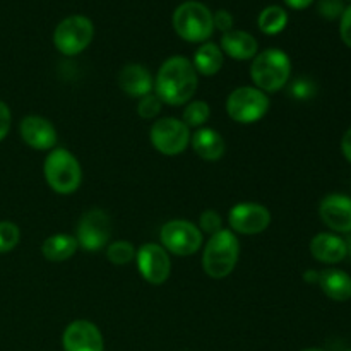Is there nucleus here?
Segmentation results:
<instances>
[{
	"instance_id": "nucleus-12",
	"label": "nucleus",
	"mask_w": 351,
	"mask_h": 351,
	"mask_svg": "<svg viewBox=\"0 0 351 351\" xmlns=\"http://www.w3.org/2000/svg\"><path fill=\"white\" fill-rule=\"evenodd\" d=\"M228 223L233 233L259 235L271 225V211L257 202H239L228 211Z\"/></svg>"
},
{
	"instance_id": "nucleus-26",
	"label": "nucleus",
	"mask_w": 351,
	"mask_h": 351,
	"mask_svg": "<svg viewBox=\"0 0 351 351\" xmlns=\"http://www.w3.org/2000/svg\"><path fill=\"white\" fill-rule=\"evenodd\" d=\"M21 240V230L12 221H0V254H7L17 247Z\"/></svg>"
},
{
	"instance_id": "nucleus-16",
	"label": "nucleus",
	"mask_w": 351,
	"mask_h": 351,
	"mask_svg": "<svg viewBox=\"0 0 351 351\" xmlns=\"http://www.w3.org/2000/svg\"><path fill=\"white\" fill-rule=\"evenodd\" d=\"M119 86L125 95L132 98H143L154 88V79L144 65L127 64L119 72Z\"/></svg>"
},
{
	"instance_id": "nucleus-37",
	"label": "nucleus",
	"mask_w": 351,
	"mask_h": 351,
	"mask_svg": "<svg viewBox=\"0 0 351 351\" xmlns=\"http://www.w3.org/2000/svg\"><path fill=\"white\" fill-rule=\"evenodd\" d=\"M345 242H346V249H348V254L351 256V237L348 240H345Z\"/></svg>"
},
{
	"instance_id": "nucleus-33",
	"label": "nucleus",
	"mask_w": 351,
	"mask_h": 351,
	"mask_svg": "<svg viewBox=\"0 0 351 351\" xmlns=\"http://www.w3.org/2000/svg\"><path fill=\"white\" fill-rule=\"evenodd\" d=\"M10 125H12V113L7 103L0 101V143L7 137L9 134Z\"/></svg>"
},
{
	"instance_id": "nucleus-9",
	"label": "nucleus",
	"mask_w": 351,
	"mask_h": 351,
	"mask_svg": "<svg viewBox=\"0 0 351 351\" xmlns=\"http://www.w3.org/2000/svg\"><path fill=\"white\" fill-rule=\"evenodd\" d=\"M191 129L175 117L156 120L149 130V139L154 149L165 156H178L191 144Z\"/></svg>"
},
{
	"instance_id": "nucleus-29",
	"label": "nucleus",
	"mask_w": 351,
	"mask_h": 351,
	"mask_svg": "<svg viewBox=\"0 0 351 351\" xmlns=\"http://www.w3.org/2000/svg\"><path fill=\"white\" fill-rule=\"evenodd\" d=\"M290 95L295 99H308L315 95V86L311 79H295L290 86Z\"/></svg>"
},
{
	"instance_id": "nucleus-8",
	"label": "nucleus",
	"mask_w": 351,
	"mask_h": 351,
	"mask_svg": "<svg viewBox=\"0 0 351 351\" xmlns=\"http://www.w3.org/2000/svg\"><path fill=\"white\" fill-rule=\"evenodd\" d=\"M161 247L178 257L194 256L202 247V232L187 219H171L161 226Z\"/></svg>"
},
{
	"instance_id": "nucleus-25",
	"label": "nucleus",
	"mask_w": 351,
	"mask_h": 351,
	"mask_svg": "<svg viewBox=\"0 0 351 351\" xmlns=\"http://www.w3.org/2000/svg\"><path fill=\"white\" fill-rule=\"evenodd\" d=\"M136 252L134 245L127 240H117L106 247V259L115 266H125L136 259Z\"/></svg>"
},
{
	"instance_id": "nucleus-6",
	"label": "nucleus",
	"mask_w": 351,
	"mask_h": 351,
	"mask_svg": "<svg viewBox=\"0 0 351 351\" xmlns=\"http://www.w3.org/2000/svg\"><path fill=\"white\" fill-rule=\"evenodd\" d=\"M271 99L256 86H240L226 98V113L237 123L250 125L267 115Z\"/></svg>"
},
{
	"instance_id": "nucleus-4",
	"label": "nucleus",
	"mask_w": 351,
	"mask_h": 351,
	"mask_svg": "<svg viewBox=\"0 0 351 351\" xmlns=\"http://www.w3.org/2000/svg\"><path fill=\"white\" fill-rule=\"evenodd\" d=\"M43 175L48 187L60 195H71L82 184V168L77 158L65 147H53L45 158Z\"/></svg>"
},
{
	"instance_id": "nucleus-20",
	"label": "nucleus",
	"mask_w": 351,
	"mask_h": 351,
	"mask_svg": "<svg viewBox=\"0 0 351 351\" xmlns=\"http://www.w3.org/2000/svg\"><path fill=\"white\" fill-rule=\"evenodd\" d=\"M317 285L328 298L335 302H348L351 298V276L341 269L319 271Z\"/></svg>"
},
{
	"instance_id": "nucleus-38",
	"label": "nucleus",
	"mask_w": 351,
	"mask_h": 351,
	"mask_svg": "<svg viewBox=\"0 0 351 351\" xmlns=\"http://www.w3.org/2000/svg\"><path fill=\"white\" fill-rule=\"evenodd\" d=\"M304 351H322V350H317V348H307V350H304Z\"/></svg>"
},
{
	"instance_id": "nucleus-36",
	"label": "nucleus",
	"mask_w": 351,
	"mask_h": 351,
	"mask_svg": "<svg viewBox=\"0 0 351 351\" xmlns=\"http://www.w3.org/2000/svg\"><path fill=\"white\" fill-rule=\"evenodd\" d=\"M304 280L307 281V283H317V281H319V271H314V269L305 271Z\"/></svg>"
},
{
	"instance_id": "nucleus-27",
	"label": "nucleus",
	"mask_w": 351,
	"mask_h": 351,
	"mask_svg": "<svg viewBox=\"0 0 351 351\" xmlns=\"http://www.w3.org/2000/svg\"><path fill=\"white\" fill-rule=\"evenodd\" d=\"M161 112V99L158 98L156 95H146L143 98H139V103H137V113H139L141 119L151 120L154 117L160 115Z\"/></svg>"
},
{
	"instance_id": "nucleus-13",
	"label": "nucleus",
	"mask_w": 351,
	"mask_h": 351,
	"mask_svg": "<svg viewBox=\"0 0 351 351\" xmlns=\"http://www.w3.org/2000/svg\"><path fill=\"white\" fill-rule=\"evenodd\" d=\"M62 346L65 351H103L105 341L98 326L79 319L65 328L62 335Z\"/></svg>"
},
{
	"instance_id": "nucleus-30",
	"label": "nucleus",
	"mask_w": 351,
	"mask_h": 351,
	"mask_svg": "<svg viewBox=\"0 0 351 351\" xmlns=\"http://www.w3.org/2000/svg\"><path fill=\"white\" fill-rule=\"evenodd\" d=\"M343 10H345L343 0H321L319 2V14L329 21L341 17Z\"/></svg>"
},
{
	"instance_id": "nucleus-22",
	"label": "nucleus",
	"mask_w": 351,
	"mask_h": 351,
	"mask_svg": "<svg viewBox=\"0 0 351 351\" xmlns=\"http://www.w3.org/2000/svg\"><path fill=\"white\" fill-rule=\"evenodd\" d=\"M223 62H225V57H223L221 48L215 43H202L192 58L195 72L206 77L218 74L223 67Z\"/></svg>"
},
{
	"instance_id": "nucleus-39",
	"label": "nucleus",
	"mask_w": 351,
	"mask_h": 351,
	"mask_svg": "<svg viewBox=\"0 0 351 351\" xmlns=\"http://www.w3.org/2000/svg\"><path fill=\"white\" fill-rule=\"evenodd\" d=\"M346 351H351V350H346Z\"/></svg>"
},
{
	"instance_id": "nucleus-17",
	"label": "nucleus",
	"mask_w": 351,
	"mask_h": 351,
	"mask_svg": "<svg viewBox=\"0 0 351 351\" xmlns=\"http://www.w3.org/2000/svg\"><path fill=\"white\" fill-rule=\"evenodd\" d=\"M311 254L315 261L324 264H338L348 256L346 242L335 233H317L311 240Z\"/></svg>"
},
{
	"instance_id": "nucleus-34",
	"label": "nucleus",
	"mask_w": 351,
	"mask_h": 351,
	"mask_svg": "<svg viewBox=\"0 0 351 351\" xmlns=\"http://www.w3.org/2000/svg\"><path fill=\"white\" fill-rule=\"evenodd\" d=\"M341 153L343 156L346 158V161H350L351 163V127L346 130L345 136H343L341 139Z\"/></svg>"
},
{
	"instance_id": "nucleus-1",
	"label": "nucleus",
	"mask_w": 351,
	"mask_h": 351,
	"mask_svg": "<svg viewBox=\"0 0 351 351\" xmlns=\"http://www.w3.org/2000/svg\"><path fill=\"white\" fill-rule=\"evenodd\" d=\"M199 86V74L182 55L167 58L154 77V95L170 106L187 105Z\"/></svg>"
},
{
	"instance_id": "nucleus-10",
	"label": "nucleus",
	"mask_w": 351,
	"mask_h": 351,
	"mask_svg": "<svg viewBox=\"0 0 351 351\" xmlns=\"http://www.w3.org/2000/svg\"><path fill=\"white\" fill-rule=\"evenodd\" d=\"M137 269L149 285H163L170 278L171 259L160 243H143L136 252Z\"/></svg>"
},
{
	"instance_id": "nucleus-5",
	"label": "nucleus",
	"mask_w": 351,
	"mask_h": 351,
	"mask_svg": "<svg viewBox=\"0 0 351 351\" xmlns=\"http://www.w3.org/2000/svg\"><path fill=\"white\" fill-rule=\"evenodd\" d=\"M173 29L189 43H204L213 36V12L201 2H185L173 12Z\"/></svg>"
},
{
	"instance_id": "nucleus-2",
	"label": "nucleus",
	"mask_w": 351,
	"mask_h": 351,
	"mask_svg": "<svg viewBox=\"0 0 351 351\" xmlns=\"http://www.w3.org/2000/svg\"><path fill=\"white\" fill-rule=\"evenodd\" d=\"M291 75V60L283 50L267 48L252 58L250 79L263 93H278L288 84Z\"/></svg>"
},
{
	"instance_id": "nucleus-28",
	"label": "nucleus",
	"mask_w": 351,
	"mask_h": 351,
	"mask_svg": "<svg viewBox=\"0 0 351 351\" xmlns=\"http://www.w3.org/2000/svg\"><path fill=\"white\" fill-rule=\"evenodd\" d=\"M199 230L208 235H215L216 232L223 230V219L219 213L213 211V209H206L201 216H199Z\"/></svg>"
},
{
	"instance_id": "nucleus-3",
	"label": "nucleus",
	"mask_w": 351,
	"mask_h": 351,
	"mask_svg": "<svg viewBox=\"0 0 351 351\" xmlns=\"http://www.w3.org/2000/svg\"><path fill=\"white\" fill-rule=\"evenodd\" d=\"M240 242L237 235L230 230H219L208 243L202 252V269L213 280H223L230 276L239 263Z\"/></svg>"
},
{
	"instance_id": "nucleus-7",
	"label": "nucleus",
	"mask_w": 351,
	"mask_h": 351,
	"mask_svg": "<svg viewBox=\"0 0 351 351\" xmlns=\"http://www.w3.org/2000/svg\"><path fill=\"white\" fill-rule=\"evenodd\" d=\"M95 38V26L86 16H69L53 31V45L65 57L82 53Z\"/></svg>"
},
{
	"instance_id": "nucleus-23",
	"label": "nucleus",
	"mask_w": 351,
	"mask_h": 351,
	"mask_svg": "<svg viewBox=\"0 0 351 351\" xmlns=\"http://www.w3.org/2000/svg\"><path fill=\"white\" fill-rule=\"evenodd\" d=\"M288 24V14L283 7L280 5H269L259 14L257 19V26L264 34H278L287 27Z\"/></svg>"
},
{
	"instance_id": "nucleus-14",
	"label": "nucleus",
	"mask_w": 351,
	"mask_h": 351,
	"mask_svg": "<svg viewBox=\"0 0 351 351\" xmlns=\"http://www.w3.org/2000/svg\"><path fill=\"white\" fill-rule=\"evenodd\" d=\"M21 139L36 151H51L57 144V129L48 119L27 115L19 123Z\"/></svg>"
},
{
	"instance_id": "nucleus-11",
	"label": "nucleus",
	"mask_w": 351,
	"mask_h": 351,
	"mask_svg": "<svg viewBox=\"0 0 351 351\" xmlns=\"http://www.w3.org/2000/svg\"><path fill=\"white\" fill-rule=\"evenodd\" d=\"M110 232H112V223H110L108 215L101 209H89L79 219L75 239H77L79 247L88 252H96L108 243Z\"/></svg>"
},
{
	"instance_id": "nucleus-31",
	"label": "nucleus",
	"mask_w": 351,
	"mask_h": 351,
	"mask_svg": "<svg viewBox=\"0 0 351 351\" xmlns=\"http://www.w3.org/2000/svg\"><path fill=\"white\" fill-rule=\"evenodd\" d=\"M339 36L343 43L351 48V5L346 7L339 17Z\"/></svg>"
},
{
	"instance_id": "nucleus-19",
	"label": "nucleus",
	"mask_w": 351,
	"mask_h": 351,
	"mask_svg": "<svg viewBox=\"0 0 351 351\" xmlns=\"http://www.w3.org/2000/svg\"><path fill=\"white\" fill-rule=\"evenodd\" d=\"M219 48H221L223 53L235 58V60H252L259 50V43L247 31L232 29L223 34Z\"/></svg>"
},
{
	"instance_id": "nucleus-21",
	"label": "nucleus",
	"mask_w": 351,
	"mask_h": 351,
	"mask_svg": "<svg viewBox=\"0 0 351 351\" xmlns=\"http://www.w3.org/2000/svg\"><path fill=\"white\" fill-rule=\"evenodd\" d=\"M77 239L74 235H67V233H55V235L48 237L41 243V254L50 263H64V261H69L77 252Z\"/></svg>"
},
{
	"instance_id": "nucleus-35",
	"label": "nucleus",
	"mask_w": 351,
	"mask_h": 351,
	"mask_svg": "<svg viewBox=\"0 0 351 351\" xmlns=\"http://www.w3.org/2000/svg\"><path fill=\"white\" fill-rule=\"evenodd\" d=\"M285 2H287V5L291 7V9L302 10V9H307L308 5H312L314 0H285Z\"/></svg>"
},
{
	"instance_id": "nucleus-18",
	"label": "nucleus",
	"mask_w": 351,
	"mask_h": 351,
	"mask_svg": "<svg viewBox=\"0 0 351 351\" xmlns=\"http://www.w3.org/2000/svg\"><path fill=\"white\" fill-rule=\"evenodd\" d=\"M192 149L204 161H218L225 154L226 144L221 134L209 127H201L191 137Z\"/></svg>"
},
{
	"instance_id": "nucleus-24",
	"label": "nucleus",
	"mask_w": 351,
	"mask_h": 351,
	"mask_svg": "<svg viewBox=\"0 0 351 351\" xmlns=\"http://www.w3.org/2000/svg\"><path fill=\"white\" fill-rule=\"evenodd\" d=\"M209 117H211V108H209L208 103L197 99V101L187 103V106H185L184 110V115H182V122H184L189 129H192V127L201 129V127L208 122Z\"/></svg>"
},
{
	"instance_id": "nucleus-32",
	"label": "nucleus",
	"mask_w": 351,
	"mask_h": 351,
	"mask_svg": "<svg viewBox=\"0 0 351 351\" xmlns=\"http://www.w3.org/2000/svg\"><path fill=\"white\" fill-rule=\"evenodd\" d=\"M213 23H215L216 29L223 31V34H225V33H228V31H232L233 17L228 10L221 9V10H218L216 14H213Z\"/></svg>"
},
{
	"instance_id": "nucleus-15",
	"label": "nucleus",
	"mask_w": 351,
	"mask_h": 351,
	"mask_svg": "<svg viewBox=\"0 0 351 351\" xmlns=\"http://www.w3.org/2000/svg\"><path fill=\"white\" fill-rule=\"evenodd\" d=\"M319 216L329 230L351 233V197L345 194H329L319 204Z\"/></svg>"
}]
</instances>
